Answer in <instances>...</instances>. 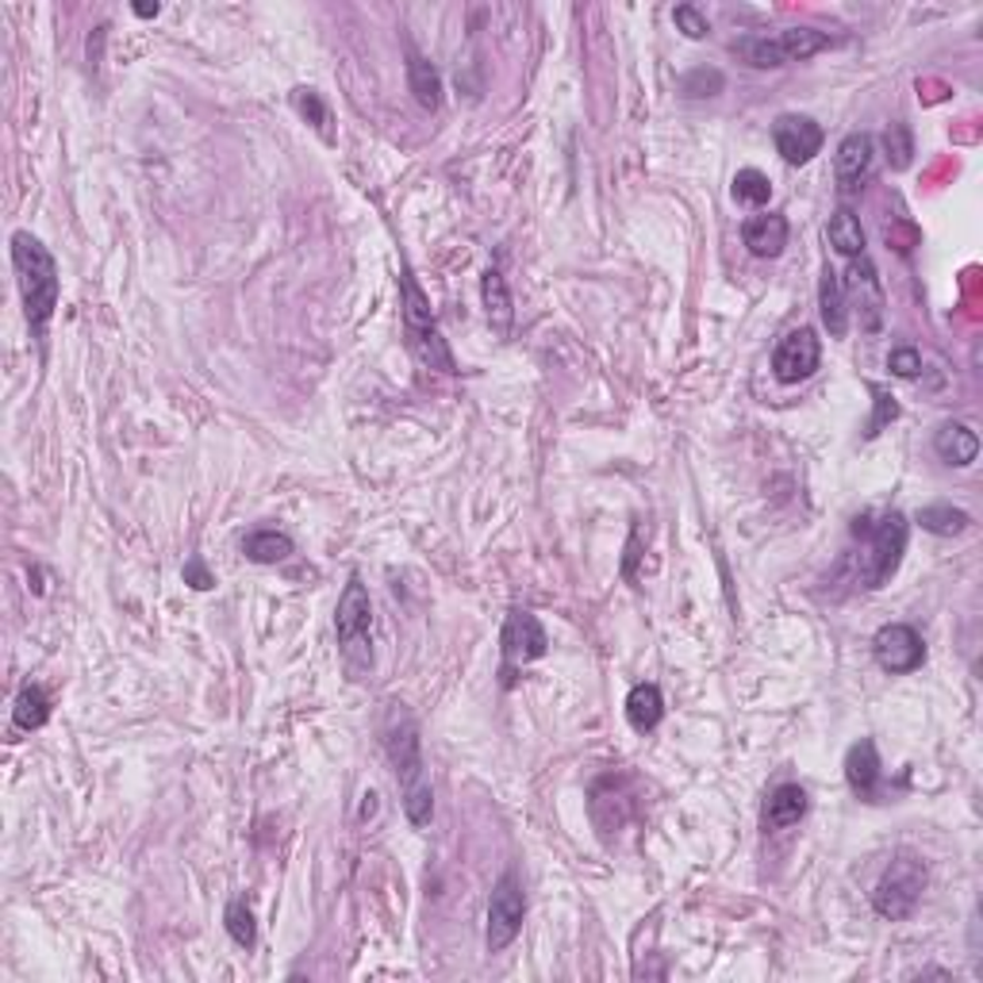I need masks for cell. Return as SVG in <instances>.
<instances>
[{"label":"cell","mask_w":983,"mask_h":983,"mask_svg":"<svg viewBox=\"0 0 983 983\" xmlns=\"http://www.w3.org/2000/svg\"><path fill=\"white\" fill-rule=\"evenodd\" d=\"M380 742L393 761V773L404 792V815L411 826H427L435 815V792H430L427 761H423V737L419 723L404 703H388L385 723H380Z\"/></svg>","instance_id":"cell-1"},{"label":"cell","mask_w":983,"mask_h":983,"mask_svg":"<svg viewBox=\"0 0 983 983\" xmlns=\"http://www.w3.org/2000/svg\"><path fill=\"white\" fill-rule=\"evenodd\" d=\"M12 266H16V285H20L23 296V311H28V324L36 335H42L58 308V266L50 258V250L42 246L31 231H16L12 235Z\"/></svg>","instance_id":"cell-2"},{"label":"cell","mask_w":983,"mask_h":983,"mask_svg":"<svg viewBox=\"0 0 983 983\" xmlns=\"http://www.w3.org/2000/svg\"><path fill=\"white\" fill-rule=\"evenodd\" d=\"M853 534H864V549L857 565L861 588H884L903 565L911 523H906V515L900 512H887L880 523H868V515H864V519L853 523Z\"/></svg>","instance_id":"cell-3"},{"label":"cell","mask_w":983,"mask_h":983,"mask_svg":"<svg viewBox=\"0 0 983 983\" xmlns=\"http://www.w3.org/2000/svg\"><path fill=\"white\" fill-rule=\"evenodd\" d=\"M335 638H338V649H342L346 665H350L354 673L373 668V604H369V592L358 573L346 580V592L338 596Z\"/></svg>","instance_id":"cell-4"},{"label":"cell","mask_w":983,"mask_h":983,"mask_svg":"<svg viewBox=\"0 0 983 983\" xmlns=\"http://www.w3.org/2000/svg\"><path fill=\"white\" fill-rule=\"evenodd\" d=\"M834 47V39L826 36V31H815V28H787L780 31V36H745V39H734V54L742 58V62H749L753 70H780V66L787 62H807V58H815L818 50Z\"/></svg>","instance_id":"cell-5"},{"label":"cell","mask_w":983,"mask_h":983,"mask_svg":"<svg viewBox=\"0 0 983 983\" xmlns=\"http://www.w3.org/2000/svg\"><path fill=\"white\" fill-rule=\"evenodd\" d=\"M926 880H930L926 864L914 857V853H900V857L884 868L876 892H872V911L887 922L911 919L914 906H919V900H922V892H926Z\"/></svg>","instance_id":"cell-6"},{"label":"cell","mask_w":983,"mask_h":983,"mask_svg":"<svg viewBox=\"0 0 983 983\" xmlns=\"http://www.w3.org/2000/svg\"><path fill=\"white\" fill-rule=\"evenodd\" d=\"M400 285H404V327H408L411 350L419 354V361H427L430 369L457 373L454 354L446 350L443 335H438V327H435V316H430V304H427V296H423V288L415 285L411 269H404Z\"/></svg>","instance_id":"cell-7"},{"label":"cell","mask_w":983,"mask_h":983,"mask_svg":"<svg viewBox=\"0 0 983 983\" xmlns=\"http://www.w3.org/2000/svg\"><path fill=\"white\" fill-rule=\"evenodd\" d=\"M523 919H527V895H523V884L515 872H504L492 887L488 900V930H485V945L488 953H504L507 945L519 937Z\"/></svg>","instance_id":"cell-8"},{"label":"cell","mask_w":983,"mask_h":983,"mask_svg":"<svg viewBox=\"0 0 983 983\" xmlns=\"http://www.w3.org/2000/svg\"><path fill=\"white\" fill-rule=\"evenodd\" d=\"M872 657H876V665L884 668V673L903 676V673L922 668V661H926V642H922V634L914 630V626L887 623V626H880L876 638H872Z\"/></svg>","instance_id":"cell-9"},{"label":"cell","mask_w":983,"mask_h":983,"mask_svg":"<svg viewBox=\"0 0 983 983\" xmlns=\"http://www.w3.org/2000/svg\"><path fill=\"white\" fill-rule=\"evenodd\" d=\"M822 361V342L815 335V327H795L780 338L776 354H773V373L780 385H800V380L815 377Z\"/></svg>","instance_id":"cell-10"},{"label":"cell","mask_w":983,"mask_h":983,"mask_svg":"<svg viewBox=\"0 0 983 983\" xmlns=\"http://www.w3.org/2000/svg\"><path fill=\"white\" fill-rule=\"evenodd\" d=\"M822 142H826V135L811 116L787 112L773 123V147L787 166H807L822 150Z\"/></svg>","instance_id":"cell-11"},{"label":"cell","mask_w":983,"mask_h":983,"mask_svg":"<svg viewBox=\"0 0 983 983\" xmlns=\"http://www.w3.org/2000/svg\"><path fill=\"white\" fill-rule=\"evenodd\" d=\"M499 646H504L507 668L530 665V661L546 657V649H549L546 626H542L538 615H530V612H512L504 623V634H499Z\"/></svg>","instance_id":"cell-12"},{"label":"cell","mask_w":983,"mask_h":983,"mask_svg":"<svg viewBox=\"0 0 983 983\" xmlns=\"http://www.w3.org/2000/svg\"><path fill=\"white\" fill-rule=\"evenodd\" d=\"M872 166H876V142H872V135L864 131L845 135L834 155V177L837 185H842V192H857L861 181H868Z\"/></svg>","instance_id":"cell-13"},{"label":"cell","mask_w":983,"mask_h":983,"mask_svg":"<svg viewBox=\"0 0 983 983\" xmlns=\"http://www.w3.org/2000/svg\"><path fill=\"white\" fill-rule=\"evenodd\" d=\"M880 780H884V765H880L876 742L861 737V742H853L850 753H845V784L853 787L857 800H876Z\"/></svg>","instance_id":"cell-14"},{"label":"cell","mask_w":983,"mask_h":983,"mask_svg":"<svg viewBox=\"0 0 983 983\" xmlns=\"http://www.w3.org/2000/svg\"><path fill=\"white\" fill-rule=\"evenodd\" d=\"M934 454L942 457L945 465H953V469H964V465H972L980 457V435L969 427V423H942L934 435Z\"/></svg>","instance_id":"cell-15"},{"label":"cell","mask_w":983,"mask_h":983,"mask_svg":"<svg viewBox=\"0 0 983 983\" xmlns=\"http://www.w3.org/2000/svg\"><path fill=\"white\" fill-rule=\"evenodd\" d=\"M742 239H745V246H749V254H757V258H780L787 246V219L780 216V211L745 219Z\"/></svg>","instance_id":"cell-16"},{"label":"cell","mask_w":983,"mask_h":983,"mask_svg":"<svg viewBox=\"0 0 983 983\" xmlns=\"http://www.w3.org/2000/svg\"><path fill=\"white\" fill-rule=\"evenodd\" d=\"M661 718H665V696H661L657 684H634L630 696H626V723L638 734H649L661 726Z\"/></svg>","instance_id":"cell-17"},{"label":"cell","mask_w":983,"mask_h":983,"mask_svg":"<svg viewBox=\"0 0 983 983\" xmlns=\"http://www.w3.org/2000/svg\"><path fill=\"white\" fill-rule=\"evenodd\" d=\"M807 815V792L800 784H780L765 803V826L768 830H787Z\"/></svg>","instance_id":"cell-18"},{"label":"cell","mask_w":983,"mask_h":983,"mask_svg":"<svg viewBox=\"0 0 983 983\" xmlns=\"http://www.w3.org/2000/svg\"><path fill=\"white\" fill-rule=\"evenodd\" d=\"M818 308H822V324L830 327V335L842 338L850 330V308H845V288L842 277L834 269H822V285H818Z\"/></svg>","instance_id":"cell-19"},{"label":"cell","mask_w":983,"mask_h":983,"mask_svg":"<svg viewBox=\"0 0 983 983\" xmlns=\"http://www.w3.org/2000/svg\"><path fill=\"white\" fill-rule=\"evenodd\" d=\"M850 288L861 300V308H868V327H880V308H884V288H880L876 266L868 258H853L850 266Z\"/></svg>","instance_id":"cell-20"},{"label":"cell","mask_w":983,"mask_h":983,"mask_svg":"<svg viewBox=\"0 0 983 983\" xmlns=\"http://www.w3.org/2000/svg\"><path fill=\"white\" fill-rule=\"evenodd\" d=\"M826 239H830V246H834L837 254H842V258H864V227H861V219L853 216L850 208H837L834 216H830V224H826Z\"/></svg>","instance_id":"cell-21"},{"label":"cell","mask_w":983,"mask_h":983,"mask_svg":"<svg viewBox=\"0 0 983 983\" xmlns=\"http://www.w3.org/2000/svg\"><path fill=\"white\" fill-rule=\"evenodd\" d=\"M242 554L250 557L254 565H277V562H285V557L292 554V538H288L285 530H274V527L250 530L242 538Z\"/></svg>","instance_id":"cell-22"},{"label":"cell","mask_w":983,"mask_h":983,"mask_svg":"<svg viewBox=\"0 0 983 983\" xmlns=\"http://www.w3.org/2000/svg\"><path fill=\"white\" fill-rule=\"evenodd\" d=\"M408 85H411L415 100H419V108H427V112L443 108V73H438L423 54H408Z\"/></svg>","instance_id":"cell-23"},{"label":"cell","mask_w":983,"mask_h":983,"mask_svg":"<svg viewBox=\"0 0 983 983\" xmlns=\"http://www.w3.org/2000/svg\"><path fill=\"white\" fill-rule=\"evenodd\" d=\"M480 296H485V308H488V324L499 330V335H507L512 330V319H515V308H512V292H507V281L499 269H488L485 281H480Z\"/></svg>","instance_id":"cell-24"},{"label":"cell","mask_w":983,"mask_h":983,"mask_svg":"<svg viewBox=\"0 0 983 983\" xmlns=\"http://www.w3.org/2000/svg\"><path fill=\"white\" fill-rule=\"evenodd\" d=\"M50 718V696L42 684H28V688H20V696H16V707H12V723L20 726V731H42Z\"/></svg>","instance_id":"cell-25"},{"label":"cell","mask_w":983,"mask_h":983,"mask_svg":"<svg viewBox=\"0 0 983 983\" xmlns=\"http://www.w3.org/2000/svg\"><path fill=\"white\" fill-rule=\"evenodd\" d=\"M919 523H922V530H930V534L956 538V534H964L972 527V515L961 512V507H953V504H930V507H922V512H919Z\"/></svg>","instance_id":"cell-26"},{"label":"cell","mask_w":983,"mask_h":983,"mask_svg":"<svg viewBox=\"0 0 983 983\" xmlns=\"http://www.w3.org/2000/svg\"><path fill=\"white\" fill-rule=\"evenodd\" d=\"M731 192H734L737 205L761 208V205H768V197H773V181H768L761 169H737Z\"/></svg>","instance_id":"cell-27"},{"label":"cell","mask_w":983,"mask_h":983,"mask_svg":"<svg viewBox=\"0 0 983 983\" xmlns=\"http://www.w3.org/2000/svg\"><path fill=\"white\" fill-rule=\"evenodd\" d=\"M292 105H296V112H300L304 120L324 135V139H335V135H330V112H327L324 97H319L316 89H292Z\"/></svg>","instance_id":"cell-28"},{"label":"cell","mask_w":983,"mask_h":983,"mask_svg":"<svg viewBox=\"0 0 983 983\" xmlns=\"http://www.w3.org/2000/svg\"><path fill=\"white\" fill-rule=\"evenodd\" d=\"M224 919H227V934H231V942L239 949H254V942H258V926H254L250 906H246L242 900H231Z\"/></svg>","instance_id":"cell-29"},{"label":"cell","mask_w":983,"mask_h":983,"mask_svg":"<svg viewBox=\"0 0 983 983\" xmlns=\"http://www.w3.org/2000/svg\"><path fill=\"white\" fill-rule=\"evenodd\" d=\"M723 85H726L723 70H707V66H699V70H692L688 78L681 81V89H684V97L703 100V97H718V92H723Z\"/></svg>","instance_id":"cell-30"},{"label":"cell","mask_w":983,"mask_h":983,"mask_svg":"<svg viewBox=\"0 0 983 983\" xmlns=\"http://www.w3.org/2000/svg\"><path fill=\"white\" fill-rule=\"evenodd\" d=\"M884 147H887V162H892L895 169H906V166H911V155H914L911 127H906V123H892L884 131Z\"/></svg>","instance_id":"cell-31"},{"label":"cell","mask_w":983,"mask_h":983,"mask_svg":"<svg viewBox=\"0 0 983 983\" xmlns=\"http://www.w3.org/2000/svg\"><path fill=\"white\" fill-rule=\"evenodd\" d=\"M872 396H876V411H872V419H868V430H864V435H868V438H876L880 430L887 427V423H895V419H900V404H895V396H887L884 388H876V385H872Z\"/></svg>","instance_id":"cell-32"},{"label":"cell","mask_w":983,"mask_h":983,"mask_svg":"<svg viewBox=\"0 0 983 983\" xmlns=\"http://www.w3.org/2000/svg\"><path fill=\"white\" fill-rule=\"evenodd\" d=\"M673 20H676V28H681L688 39H707V31H711L707 16H703L696 4H676Z\"/></svg>","instance_id":"cell-33"},{"label":"cell","mask_w":983,"mask_h":983,"mask_svg":"<svg viewBox=\"0 0 983 983\" xmlns=\"http://www.w3.org/2000/svg\"><path fill=\"white\" fill-rule=\"evenodd\" d=\"M887 369H892L895 377H903V380L919 377V373H922V354L914 350V346H895V350L887 354Z\"/></svg>","instance_id":"cell-34"},{"label":"cell","mask_w":983,"mask_h":983,"mask_svg":"<svg viewBox=\"0 0 983 983\" xmlns=\"http://www.w3.org/2000/svg\"><path fill=\"white\" fill-rule=\"evenodd\" d=\"M185 580H189V584H192V588L208 592V588H211V584H216V576H211V573H208V569H205V565H200V562H189V565H185Z\"/></svg>","instance_id":"cell-35"},{"label":"cell","mask_w":983,"mask_h":983,"mask_svg":"<svg viewBox=\"0 0 983 983\" xmlns=\"http://www.w3.org/2000/svg\"><path fill=\"white\" fill-rule=\"evenodd\" d=\"M158 12H162L158 4H135V16H142V20H155Z\"/></svg>","instance_id":"cell-36"}]
</instances>
